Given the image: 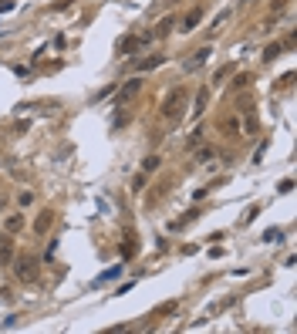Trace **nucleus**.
I'll list each match as a JSON object with an SVG mask.
<instances>
[{
    "label": "nucleus",
    "mask_w": 297,
    "mask_h": 334,
    "mask_svg": "<svg viewBox=\"0 0 297 334\" xmlns=\"http://www.w3.org/2000/svg\"><path fill=\"white\" fill-rule=\"evenodd\" d=\"M186 105H189V88H186V85H176V88L162 98V108H159V112H162V118L176 122V118H183Z\"/></svg>",
    "instance_id": "1"
},
{
    "label": "nucleus",
    "mask_w": 297,
    "mask_h": 334,
    "mask_svg": "<svg viewBox=\"0 0 297 334\" xmlns=\"http://www.w3.org/2000/svg\"><path fill=\"white\" fill-rule=\"evenodd\" d=\"M14 274L21 284H31V280H37V260L34 257H27V253H21L14 260Z\"/></svg>",
    "instance_id": "2"
},
{
    "label": "nucleus",
    "mask_w": 297,
    "mask_h": 334,
    "mask_svg": "<svg viewBox=\"0 0 297 334\" xmlns=\"http://www.w3.org/2000/svg\"><path fill=\"white\" fill-rule=\"evenodd\" d=\"M138 91H142V78H129L118 88V105H129L132 98H138Z\"/></svg>",
    "instance_id": "3"
},
{
    "label": "nucleus",
    "mask_w": 297,
    "mask_h": 334,
    "mask_svg": "<svg viewBox=\"0 0 297 334\" xmlns=\"http://www.w3.org/2000/svg\"><path fill=\"white\" fill-rule=\"evenodd\" d=\"M54 226V210H41L37 216H34V237H44V233H48V229Z\"/></svg>",
    "instance_id": "4"
},
{
    "label": "nucleus",
    "mask_w": 297,
    "mask_h": 334,
    "mask_svg": "<svg viewBox=\"0 0 297 334\" xmlns=\"http://www.w3.org/2000/svg\"><path fill=\"white\" fill-rule=\"evenodd\" d=\"M159 65H166V51H155V54H145L142 61L135 65V71H138V74H145V71H155Z\"/></svg>",
    "instance_id": "5"
},
{
    "label": "nucleus",
    "mask_w": 297,
    "mask_h": 334,
    "mask_svg": "<svg viewBox=\"0 0 297 334\" xmlns=\"http://www.w3.org/2000/svg\"><path fill=\"white\" fill-rule=\"evenodd\" d=\"M203 14H206V7H203V4H196V7L183 17V31H186V34L196 31V27H200V20H203Z\"/></svg>",
    "instance_id": "6"
},
{
    "label": "nucleus",
    "mask_w": 297,
    "mask_h": 334,
    "mask_svg": "<svg viewBox=\"0 0 297 334\" xmlns=\"http://www.w3.org/2000/svg\"><path fill=\"white\" fill-rule=\"evenodd\" d=\"M14 260V233H0V263L7 267Z\"/></svg>",
    "instance_id": "7"
},
{
    "label": "nucleus",
    "mask_w": 297,
    "mask_h": 334,
    "mask_svg": "<svg viewBox=\"0 0 297 334\" xmlns=\"http://www.w3.org/2000/svg\"><path fill=\"white\" fill-rule=\"evenodd\" d=\"M209 54H213V48H200L193 57H186V65H183V68H186V71H196V68H203V65L209 61Z\"/></svg>",
    "instance_id": "8"
},
{
    "label": "nucleus",
    "mask_w": 297,
    "mask_h": 334,
    "mask_svg": "<svg viewBox=\"0 0 297 334\" xmlns=\"http://www.w3.org/2000/svg\"><path fill=\"white\" fill-rule=\"evenodd\" d=\"M135 48H138V34H125V37H118V44H115L118 54H132Z\"/></svg>",
    "instance_id": "9"
},
{
    "label": "nucleus",
    "mask_w": 297,
    "mask_h": 334,
    "mask_svg": "<svg viewBox=\"0 0 297 334\" xmlns=\"http://www.w3.org/2000/svg\"><path fill=\"white\" fill-rule=\"evenodd\" d=\"M4 229L7 233H21L24 229V213H10L7 220H4Z\"/></svg>",
    "instance_id": "10"
},
{
    "label": "nucleus",
    "mask_w": 297,
    "mask_h": 334,
    "mask_svg": "<svg viewBox=\"0 0 297 334\" xmlns=\"http://www.w3.org/2000/svg\"><path fill=\"white\" fill-rule=\"evenodd\" d=\"M209 105V85H203L200 91H196V105H193V115H203Z\"/></svg>",
    "instance_id": "11"
},
{
    "label": "nucleus",
    "mask_w": 297,
    "mask_h": 334,
    "mask_svg": "<svg viewBox=\"0 0 297 334\" xmlns=\"http://www.w3.org/2000/svg\"><path fill=\"white\" fill-rule=\"evenodd\" d=\"M172 24H176V17H162L152 34H155V37H169V34H172Z\"/></svg>",
    "instance_id": "12"
},
{
    "label": "nucleus",
    "mask_w": 297,
    "mask_h": 334,
    "mask_svg": "<svg viewBox=\"0 0 297 334\" xmlns=\"http://www.w3.org/2000/svg\"><path fill=\"white\" fill-rule=\"evenodd\" d=\"M243 115H247V135H257V112H253V108H243Z\"/></svg>",
    "instance_id": "13"
},
{
    "label": "nucleus",
    "mask_w": 297,
    "mask_h": 334,
    "mask_svg": "<svg viewBox=\"0 0 297 334\" xmlns=\"http://www.w3.org/2000/svg\"><path fill=\"white\" fill-rule=\"evenodd\" d=\"M250 85H253V74L250 71H240L236 78H233V88H250Z\"/></svg>",
    "instance_id": "14"
},
{
    "label": "nucleus",
    "mask_w": 297,
    "mask_h": 334,
    "mask_svg": "<svg viewBox=\"0 0 297 334\" xmlns=\"http://www.w3.org/2000/svg\"><path fill=\"white\" fill-rule=\"evenodd\" d=\"M159 162H162L159 155H149V159L142 162V172H145V176H149V172H155V169H159Z\"/></svg>",
    "instance_id": "15"
},
{
    "label": "nucleus",
    "mask_w": 297,
    "mask_h": 334,
    "mask_svg": "<svg viewBox=\"0 0 297 334\" xmlns=\"http://www.w3.org/2000/svg\"><path fill=\"white\" fill-rule=\"evenodd\" d=\"M213 159V149L209 145H196V162H209Z\"/></svg>",
    "instance_id": "16"
},
{
    "label": "nucleus",
    "mask_w": 297,
    "mask_h": 334,
    "mask_svg": "<svg viewBox=\"0 0 297 334\" xmlns=\"http://www.w3.org/2000/svg\"><path fill=\"white\" fill-rule=\"evenodd\" d=\"M281 44H267V48H264V61H273V57H281Z\"/></svg>",
    "instance_id": "17"
},
{
    "label": "nucleus",
    "mask_w": 297,
    "mask_h": 334,
    "mask_svg": "<svg viewBox=\"0 0 297 334\" xmlns=\"http://www.w3.org/2000/svg\"><path fill=\"white\" fill-rule=\"evenodd\" d=\"M226 135H230V139L233 135H240V118H233V115L226 118Z\"/></svg>",
    "instance_id": "18"
},
{
    "label": "nucleus",
    "mask_w": 297,
    "mask_h": 334,
    "mask_svg": "<svg viewBox=\"0 0 297 334\" xmlns=\"http://www.w3.org/2000/svg\"><path fill=\"white\" fill-rule=\"evenodd\" d=\"M115 277H122V267H112V270H105L102 277H98V284H105V280H115Z\"/></svg>",
    "instance_id": "19"
},
{
    "label": "nucleus",
    "mask_w": 297,
    "mask_h": 334,
    "mask_svg": "<svg viewBox=\"0 0 297 334\" xmlns=\"http://www.w3.org/2000/svg\"><path fill=\"white\" fill-rule=\"evenodd\" d=\"M145 189V172H135V179H132V193H142Z\"/></svg>",
    "instance_id": "20"
},
{
    "label": "nucleus",
    "mask_w": 297,
    "mask_h": 334,
    "mask_svg": "<svg viewBox=\"0 0 297 334\" xmlns=\"http://www.w3.org/2000/svg\"><path fill=\"white\" fill-rule=\"evenodd\" d=\"M115 91H118V85H108V88H102V91H98V95H95V101H105V98H108V95H115Z\"/></svg>",
    "instance_id": "21"
},
{
    "label": "nucleus",
    "mask_w": 297,
    "mask_h": 334,
    "mask_svg": "<svg viewBox=\"0 0 297 334\" xmlns=\"http://www.w3.org/2000/svg\"><path fill=\"white\" fill-rule=\"evenodd\" d=\"M203 132L206 129H196L193 135H189V149H196V145H203Z\"/></svg>",
    "instance_id": "22"
},
{
    "label": "nucleus",
    "mask_w": 297,
    "mask_h": 334,
    "mask_svg": "<svg viewBox=\"0 0 297 334\" xmlns=\"http://www.w3.org/2000/svg\"><path fill=\"white\" fill-rule=\"evenodd\" d=\"M17 203H21V206H31L34 203V193H31V189H24V193L17 196Z\"/></svg>",
    "instance_id": "23"
},
{
    "label": "nucleus",
    "mask_w": 297,
    "mask_h": 334,
    "mask_svg": "<svg viewBox=\"0 0 297 334\" xmlns=\"http://www.w3.org/2000/svg\"><path fill=\"white\" fill-rule=\"evenodd\" d=\"M264 240H267V243H277V240H281V229H267Z\"/></svg>",
    "instance_id": "24"
},
{
    "label": "nucleus",
    "mask_w": 297,
    "mask_h": 334,
    "mask_svg": "<svg viewBox=\"0 0 297 334\" xmlns=\"http://www.w3.org/2000/svg\"><path fill=\"white\" fill-rule=\"evenodd\" d=\"M287 4H290V0H273V4H270V10H273V14H277V10H284V7H287Z\"/></svg>",
    "instance_id": "25"
},
{
    "label": "nucleus",
    "mask_w": 297,
    "mask_h": 334,
    "mask_svg": "<svg viewBox=\"0 0 297 334\" xmlns=\"http://www.w3.org/2000/svg\"><path fill=\"white\" fill-rule=\"evenodd\" d=\"M7 10H14V0H0V14H7Z\"/></svg>",
    "instance_id": "26"
},
{
    "label": "nucleus",
    "mask_w": 297,
    "mask_h": 334,
    "mask_svg": "<svg viewBox=\"0 0 297 334\" xmlns=\"http://www.w3.org/2000/svg\"><path fill=\"white\" fill-rule=\"evenodd\" d=\"M7 210V193H0V213Z\"/></svg>",
    "instance_id": "27"
},
{
    "label": "nucleus",
    "mask_w": 297,
    "mask_h": 334,
    "mask_svg": "<svg viewBox=\"0 0 297 334\" xmlns=\"http://www.w3.org/2000/svg\"><path fill=\"white\" fill-rule=\"evenodd\" d=\"M250 4H253V0H240V7H250Z\"/></svg>",
    "instance_id": "28"
}]
</instances>
